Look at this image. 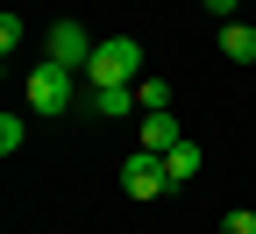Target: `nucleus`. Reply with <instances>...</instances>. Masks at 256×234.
<instances>
[{
    "label": "nucleus",
    "mask_w": 256,
    "mask_h": 234,
    "mask_svg": "<svg viewBox=\"0 0 256 234\" xmlns=\"http://www.w3.org/2000/svg\"><path fill=\"white\" fill-rule=\"evenodd\" d=\"M86 85H142V43L136 36H107L86 64Z\"/></svg>",
    "instance_id": "nucleus-1"
},
{
    "label": "nucleus",
    "mask_w": 256,
    "mask_h": 234,
    "mask_svg": "<svg viewBox=\"0 0 256 234\" xmlns=\"http://www.w3.org/2000/svg\"><path fill=\"white\" fill-rule=\"evenodd\" d=\"M72 78L78 71H64V64H36L28 71V107L36 114H72Z\"/></svg>",
    "instance_id": "nucleus-2"
},
{
    "label": "nucleus",
    "mask_w": 256,
    "mask_h": 234,
    "mask_svg": "<svg viewBox=\"0 0 256 234\" xmlns=\"http://www.w3.org/2000/svg\"><path fill=\"white\" fill-rule=\"evenodd\" d=\"M121 185H128V199H164V192H171V171H164V156L136 149V156L121 163Z\"/></svg>",
    "instance_id": "nucleus-3"
},
{
    "label": "nucleus",
    "mask_w": 256,
    "mask_h": 234,
    "mask_svg": "<svg viewBox=\"0 0 256 234\" xmlns=\"http://www.w3.org/2000/svg\"><path fill=\"white\" fill-rule=\"evenodd\" d=\"M92 50H100V43H92L78 21H57V28H50V64H64V71H86Z\"/></svg>",
    "instance_id": "nucleus-4"
},
{
    "label": "nucleus",
    "mask_w": 256,
    "mask_h": 234,
    "mask_svg": "<svg viewBox=\"0 0 256 234\" xmlns=\"http://www.w3.org/2000/svg\"><path fill=\"white\" fill-rule=\"evenodd\" d=\"M178 142H185V128H178L171 114H142V121H136V149H150V156H171Z\"/></svg>",
    "instance_id": "nucleus-5"
},
{
    "label": "nucleus",
    "mask_w": 256,
    "mask_h": 234,
    "mask_svg": "<svg viewBox=\"0 0 256 234\" xmlns=\"http://www.w3.org/2000/svg\"><path fill=\"white\" fill-rule=\"evenodd\" d=\"M86 114H100V121H128V114H136V85H92V92H86Z\"/></svg>",
    "instance_id": "nucleus-6"
},
{
    "label": "nucleus",
    "mask_w": 256,
    "mask_h": 234,
    "mask_svg": "<svg viewBox=\"0 0 256 234\" xmlns=\"http://www.w3.org/2000/svg\"><path fill=\"white\" fill-rule=\"evenodd\" d=\"M200 163H206V156H200V142H178V149L164 156V171H171V192H178V185H192V178H200Z\"/></svg>",
    "instance_id": "nucleus-7"
},
{
    "label": "nucleus",
    "mask_w": 256,
    "mask_h": 234,
    "mask_svg": "<svg viewBox=\"0 0 256 234\" xmlns=\"http://www.w3.org/2000/svg\"><path fill=\"white\" fill-rule=\"evenodd\" d=\"M220 50H228L235 64H249V57H256V28H249V21H220Z\"/></svg>",
    "instance_id": "nucleus-8"
},
{
    "label": "nucleus",
    "mask_w": 256,
    "mask_h": 234,
    "mask_svg": "<svg viewBox=\"0 0 256 234\" xmlns=\"http://www.w3.org/2000/svg\"><path fill=\"white\" fill-rule=\"evenodd\" d=\"M136 107H142V114H171V85H164V78H142V85H136Z\"/></svg>",
    "instance_id": "nucleus-9"
},
{
    "label": "nucleus",
    "mask_w": 256,
    "mask_h": 234,
    "mask_svg": "<svg viewBox=\"0 0 256 234\" xmlns=\"http://www.w3.org/2000/svg\"><path fill=\"white\" fill-rule=\"evenodd\" d=\"M22 135H28V128H22V121H14V114H0V149H8V156H14V149H22Z\"/></svg>",
    "instance_id": "nucleus-10"
},
{
    "label": "nucleus",
    "mask_w": 256,
    "mask_h": 234,
    "mask_svg": "<svg viewBox=\"0 0 256 234\" xmlns=\"http://www.w3.org/2000/svg\"><path fill=\"white\" fill-rule=\"evenodd\" d=\"M220 234H256V213H249V206H235L228 220H220Z\"/></svg>",
    "instance_id": "nucleus-11"
},
{
    "label": "nucleus",
    "mask_w": 256,
    "mask_h": 234,
    "mask_svg": "<svg viewBox=\"0 0 256 234\" xmlns=\"http://www.w3.org/2000/svg\"><path fill=\"white\" fill-rule=\"evenodd\" d=\"M14 43H22V14H0V50L14 57Z\"/></svg>",
    "instance_id": "nucleus-12"
},
{
    "label": "nucleus",
    "mask_w": 256,
    "mask_h": 234,
    "mask_svg": "<svg viewBox=\"0 0 256 234\" xmlns=\"http://www.w3.org/2000/svg\"><path fill=\"white\" fill-rule=\"evenodd\" d=\"M206 14H220V21H242V0H206Z\"/></svg>",
    "instance_id": "nucleus-13"
}]
</instances>
